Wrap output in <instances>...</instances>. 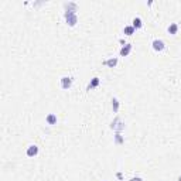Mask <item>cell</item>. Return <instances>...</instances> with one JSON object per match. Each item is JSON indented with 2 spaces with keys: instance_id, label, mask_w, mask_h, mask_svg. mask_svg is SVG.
<instances>
[{
  "instance_id": "obj_1",
  "label": "cell",
  "mask_w": 181,
  "mask_h": 181,
  "mask_svg": "<svg viewBox=\"0 0 181 181\" xmlns=\"http://www.w3.org/2000/svg\"><path fill=\"white\" fill-rule=\"evenodd\" d=\"M65 20H67V24H69L71 27H74L75 24L78 23V16H76V11L67 10V11H65Z\"/></svg>"
},
{
  "instance_id": "obj_2",
  "label": "cell",
  "mask_w": 181,
  "mask_h": 181,
  "mask_svg": "<svg viewBox=\"0 0 181 181\" xmlns=\"http://www.w3.org/2000/svg\"><path fill=\"white\" fill-rule=\"evenodd\" d=\"M110 128L113 129V130H115L116 133H120V132H122V130L125 129V123H123V122H122V120H120L119 117H116V119H115V120L112 122Z\"/></svg>"
},
{
  "instance_id": "obj_3",
  "label": "cell",
  "mask_w": 181,
  "mask_h": 181,
  "mask_svg": "<svg viewBox=\"0 0 181 181\" xmlns=\"http://www.w3.org/2000/svg\"><path fill=\"white\" fill-rule=\"evenodd\" d=\"M153 50L154 51H157V53H161V51H164V48H166V44L163 40H159V38H156V40H153Z\"/></svg>"
},
{
  "instance_id": "obj_4",
  "label": "cell",
  "mask_w": 181,
  "mask_h": 181,
  "mask_svg": "<svg viewBox=\"0 0 181 181\" xmlns=\"http://www.w3.org/2000/svg\"><path fill=\"white\" fill-rule=\"evenodd\" d=\"M72 86V78L71 76H62L61 78V88L62 89H69Z\"/></svg>"
},
{
  "instance_id": "obj_5",
  "label": "cell",
  "mask_w": 181,
  "mask_h": 181,
  "mask_svg": "<svg viewBox=\"0 0 181 181\" xmlns=\"http://www.w3.org/2000/svg\"><path fill=\"white\" fill-rule=\"evenodd\" d=\"M26 154H27L28 157H34V156H37V154H38V147H37L35 144L28 146V147H27V151H26Z\"/></svg>"
},
{
  "instance_id": "obj_6",
  "label": "cell",
  "mask_w": 181,
  "mask_h": 181,
  "mask_svg": "<svg viewBox=\"0 0 181 181\" xmlns=\"http://www.w3.org/2000/svg\"><path fill=\"white\" fill-rule=\"evenodd\" d=\"M132 51V44H125L122 48H120V55L122 57H128Z\"/></svg>"
},
{
  "instance_id": "obj_7",
  "label": "cell",
  "mask_w": 181,
  "mask_h": 181,
  "mask_svg": "<svg viewBox=\"0 0 181 181\" xmlns=\"http://www.w3.org/2000/svg\"><path fill=\"white\" fill-rule=\"evenodd\" d=\"M45 120H47V123H48V125H57V116H55L54 113H50V115H47Z\"/></svg>"
},
{
  "instance_id": "obj_8",
  "label": "cell",
  "mask_w": 181,
  "mask_h": 181,
  "mask_svg": "<svg viewBox=\"0 0 181 181\" xmlns=\"http://www.w3.org/2000/svg\"><path fill=\"white\" fill-rule=\"evenodd\" d=\"M132 23H133L132 26H133V27H135L136 30H137V28H141V27H143V23H141V19H140V17H135Z\"/></svg>"
},
{
  "instance_id": "obj_9",
  "label": "cell",
  "mask_w": 181,
  "mask_h": 181,
  "mask_svg": "<svg viewBox=\"0 0 181 181\" xmlns=\"http://www.w3.org/2000/svg\"><path fill=\"white\" fill-rule=\"evenodd\" d=\"M177 31H178V24L177 23H171L169 26V33L174 35V34H177Z\"/></svg>"
},
{
  "instance_id": "obj_10",
  "label": "cell",
  "mask_w": 181,
  "mask_h": 181,
  "mask_svg": "<svg viewBox=\"0 0 181 181\" xmlns=\"http://www.w3.org/2000/svg\"><path fill=\"white\" fill-rule=\"evenodd\" d=\"M99 85V78H94L92 81H91V84L88 85V91H91V89H94L96 86Z\"/></svg>"
},
{
  "instance_id": "obj_11",
  "label": "cell",
  "mask_w": 181,
  "mask_h": 181,
  "mask_svg": "<svg viewBox=\"0 0 181 181\" xmlns=\"http://www.w3.org/2000/svg\"><path fill=\"white\" fill-rule=\"evenodd\" d=\"M135 30H136V28H135L133 26H126V27H125V30H123V33H125L126 35H132V34L135 33Z\"/></svg>"
},
{
  "instance_id": "obj_12",
  "label": "cell",
  "mask_w": 181,
  "mask_h": 181,
  "mask_svg": "<svg viewBox=\"0 0 181 181\" xmlns=\"http://www.w3.org/2000/svg\"><path fill=\"white\" fill-rule=\"evenodd\" d=\"M116 64H117V58H110V60L105 61V65H107L109 68H113Z\"/></svg>"
},
{
  "instance_id": "obj_13",
  "label": "cell",
  "mask_w": 181,
  "mask_h": 181,
  "mask_svg": "<svg viewBox=\"0 0 181 181\" xmlns=\"http://www.w3.org/2000/svg\"><path fill=\"white\" fill-rule=\"evenodd\" d=\"M112 107H113V112H115V113L119 110V101H117L116 98L112 99Z\"/></svg>"
},
{
  "instance_id": "obj_14",
  "label": "cell",
  "mask_w": 181,
  "mask_h": 181,
  "mask_svg": "<svg viewBox=\"0 0 181 181\" xmlns=\"http://www.w3.org/2000/svg\"><path fill=\"white\" fill-rule=\"evenodd\" d=\"M115 141H116L117 144L123 143V137H122V135H120V133H116V136H115Z\"/></svg>"
},
{
  "instance_id": "obj_15",
  "label": "cell",
  "mask_w": 181,
  "mask_h": 181,
  "mask_svg": "<svg viewBox=\"0 0 181 181\" xmlns=\"http://www.w3.org/2000/svg\"><path fill=\"white\" fill-rule=\"evenodd\" d=\"M129 181H141V178L140 177H135V178H132V180H129Z\"/></svg>"
},
{
  "instance_id": "obj_16",
  "label": "cell",
  "mask_w": 181,
  "mask_h": 181,
  "mask_svg": "<svg viewBox=\"0 0 181 181\" xmlns=\"http://www.w3.org/2000/svg\"><path fill=\"white\" fill-rule=\"evenodd\" d=\"M178 181H181V175H180V177H178Z\"/></svg>"
}]
</instances>
